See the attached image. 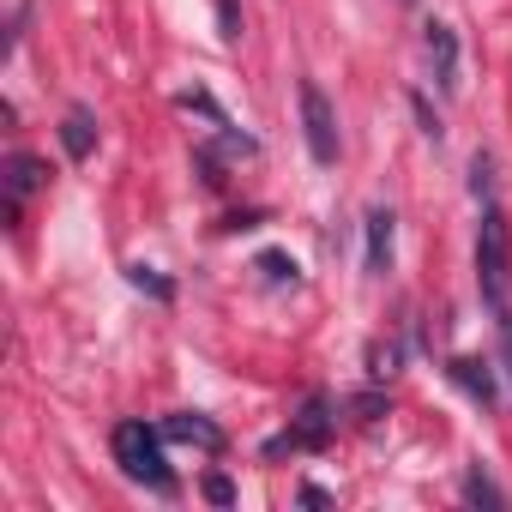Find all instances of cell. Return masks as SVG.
I'll return each instance as SVG.
<instances>
[{
  "instance_id": "cell-14",
  "label": "cell",
  "mask_w": 512,
  "mask_h": 512,
  "mask_svg": "<svg viewBox=\"0 0 512 512\" xmlns=\"http://www.w3.org/2000/svg\"><path fill=\"white\" fill-rule=\"evenodd\" d=\"M217 37L241 43V0H217Z\"/></svg>"
},
{
  "instance_id": "cell-16",
  "label": "cell",
  "mask_w": 512,
  "mask_h": 512,
  "mask_svg": "<svg viewBox=\"0 0 512 512\" xmlns=\"http://www.w3.org/2000/svg\"><path fill=\"white\" fill-rule=\"evenodd\" d=\"M205 500H211V506H235V482L211 470V476H205Z\"/></svg>"
},
{
  "instance_id": "cell-12",
  "label": "cell",
  "mask_w": 512,
  "mask_h": 512,
  "mask_svg": "<svg viewBox=\"0 0 512 512\" xmlns=\"http://www.w3.org/2000/svg\"><path fill=\"white\" fill-rule=\"evenodd\" d=\"M253 266H260V272H266L272 284H296V272H302V266L290 260V253H278V247H272V253H260V260H253Z\"/></svg>"
},
{
  "instance_id": "cell-2",
  "label": "cell",
  "mask_w": 512,
  "mask_h": 512,
  "mask_svg": "<svg viewBox=\"0 0 512 512\" xmlns=\"http://www.w3.org/2000/svg\"><path fill=\"white\" fill-rule=\"evenodd\" d=\"M115 464L133 476V482H145L151 494H175V470H169V452H163V428H151V422H121L115 428Z\"/></svg>"
},
{
  "instance_id": "cell-5",
  "label": "cell",
  "mask_w": 512,
  "mask_h": 512,
  "mask_svg": "<svg viewBox=\"0 0 512 512\" xmlns=\"http://www.w3.org/2000/svg\"><path fill=\"white\" fill-rule=\"evenodd\" d=\"M422 61H428V79L452 97L458 91V31L440 25V19H428L422 25Z\"/></svg>"
},
{
  "instance_id": "cell-17",
  "label": "cell",
  "mask_w": 512,
  "mask_h": 512,
  "mask_svg": "<svg viewBox=\"0 0 512 512\" xmlns=\"http://www.w3.org/2000/svg\"><path fill=\"white\" fill-rule=\"evenodd\" d=\"M410 103H416V121H422V133H428V139H440V121H434V109H428V97H410Z\"/></svg>"
},
{
  "instance_id": "cell-11",
  "label": "cell",
  "mask_w": 512,
  "mask_h": 512,
  "mask_svg": "<svg viewBox=\"0 0 512 512\" xmlns=\"http://www.w3.org/2000/svg\"><path fill=\"white\" fill-rule=\"evenodd\" d=\"M464 500H470V506H506L512 494H506L482 464H470V470H464Z\"/></svg>"
},
{
  "instance_id": "cell-6",
  "label": "cell",
  "mask_w": 512,
  "mask_h": 512,
  "mask_svg": "<svg viewBox=\"0 0 512 512\" xmlns=\"http://www.w3.org/2000/svg\"><path fill=\"white\" fill-rule=\"evenodd\" d=\"M49 181V163L31 157V151H13L7 163H0V193H7V217H19V205Z\"/></svg>"
},
{
  "instance_id": "cell-1",
  "label": "cell",
  "mask_w": 512,
  "mask_h": 512,
  "mask_svg": "<svg viewBox=\"0 0 512 512\" xmlns=\"http://www.w3.org/2000/svg\"><path fill=\"white\" fill-rule=\"evenodd\" d=\"M476 290L482 308L500 332V374L512 380V229L500 217V205H482V229H476Z\"/></svg>"
},
{
  "instance_id": "cell-15",
  "label": "cell",
  "mask_w": 512,
  "mask_h": 512,
  "mask_svg": "<svg viewBox=\"0 0 512 512\" xmlns=\"http://www.w3.org/2000/svg\"><path fill=\"white\" fill-rule=\"evenodd\" d=\"M470 187H476V199H488V187H494V163H488L482 151L470 157Z\"/></svg>"
},
{
  "instance_id": "cell-10",
  "label": "cell",
  "mask_w": 512,
  "mask_h": 512,
  "mask_svg": "<svg viewBox=\"0 0 512 512\" xmlns=\"http://www.w3.org/2000/svg\"><path fill=\"white\" fill-rule=\"evenodd\" d=\"M61 151H67L73 163H85V157L97 151V121H91V109H67V121H61Z\"/></svg>"
},
{
  "instance_id": "cell-13",
  "label": "cell",
  "mask_w": 512,
  "mask_h": 512,
  "mask_svg": "<svg viewBox=\"0 0 512 512\" xmlns=\"http://www.w3.org/2000/svg\"><path fill=\"white\" fill-rule=\"evenodd\" d=\"M127 278H133V290H145V296H157V302H169V296H175V284H169V278H157L151 266H133Z\"/></svg>"
},
{
  "instance_id": "cell-7",
  "label": "cell",
  "mask_w": 512,
  "mask_h": 512,
  "mask_svg": "<svg viewBox=\"0 0 512 512\" xmlns=\"http://www.w3.org/2000/svg\"><path fill=\"white\" fill-rule=\"evenodd\" d=\"M163 440H181V446H199V452H223V446H229L223 428H217L211 416H199V410H175V416L163 422Z\"/></svg>"
},
{
  "instance_id": "cell-4",
  "label": "cell",
  "mask_w": 512,
  "mask_h": 512,
  "mask_svg": "<svg viewBox=\"0 0 512 512\" xmlns=\"http://www.w3.org/2000/svg\"><path fill=\"white\" fill-rule=\"evenodd\" d=\"M326 440H332V404L314 392V398L302 404V416H296V422L266 446V452H272V458H284V452H320Z\"/></svg>"
},
{
  "instance_id": "cell-8",
  "label": "cell",
  "mask_w": 512,
  "mask_h": 512,
  "mask_svg": "<svg viewBox=\"0 0 512 512\" xmlns=\"http://www.w3.org/2000/svg\"><path fill=\"white\" fill-rule=\"evenodd\" d=\"M446 374H452V386H464L482 410H494V404H500V380L488 374V362H476V356H452V362H446Z\"/></svg>"
},
{
  "instance_id": "cell-9",
  "label": "cell",
  "mask_w": 512,
  "mask_h": 512,
  "mask_svg": "<svg viewBox=\"0 0 512 512\" xmlns=\"http://www.w3.org/2000/svg\"><path fill=\"white\" fill-rule=\"evenodd\" d=\"M392 235H398V217H392L386 205H374V211H368V272H374V278L392 272Z\"/></svg>"
},
{
  "instance_id": "cell-18",
  "label": "cell",
  "mask_w": 512,
  "mask_h": 512,
  "mask_svg": "<svg viewBox=\"0 0 512 512\" xmlns=\"http://www.w3.org/2000/svg\"><path fill=\"white\" fill-rule=\"evenodd\" d=\"M302 506H332V494H326V488H314V482H308V488H302Z\"/></svg>"
},
{
  "instance_id": "cell-3",
  "label": "cell",
  "mask_w": 512,
  "mask_h": 512,
  "mask_svg": "<svg viewBox=\"0 0 512 512\" xmlns=\"http://www.w3.org/2000/svg\"><path fill=\"white\" fill-rule=\"evenodd\" d=\"M302 139H308V157H314L320 169H332L338 151H344V139H338V109H332V97H326L314 79H302Z\"/></svg>"
}]
</instances>
